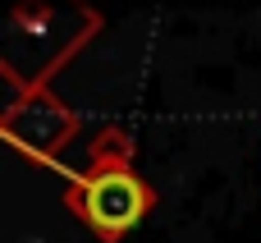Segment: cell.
Wrapping results in <instances>:
<instances>
[{"mask_svg": "<svg viewBox=\"0 0 261 243\" xmlns=\"http://www.w3.org/2000/svg\"><path fill=\"white\" fill-rule=\"evenodd\" d=\"M78 207L83 216L92 221L96 234L115 239L124 230H133L147 211V188L128 175V170H101L92 179H83V193H78Z\"/></svg>", "mask_w": 261, "mask_h": 243, "instance_id": "cell-1", "label": "cell"}]
</instances>
